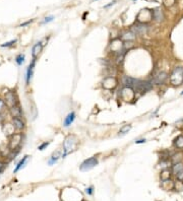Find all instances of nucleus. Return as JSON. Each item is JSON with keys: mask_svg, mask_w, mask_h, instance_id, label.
Masks as SVG:
<instances>
[{"mask_svg": "<svg viewBox=\"0 0 183 201\" xmlns=\"http://www.w3.org/2000/svg\"><path fill=\"white\" fill-rule=\"evenodd\" d=\"M75 146H76V138L72 135L66 137L63 142V154H61V157H65L70 151L74 149Z\"/></svg>", "mask_w": 183, "mask_h": 201, "instance_id": "1", "label": "nucleus"}, {"mask_svg": "<svg viewBox=\"0 0 183 201\" xmlns=\"http://www.w3.org/2000/svg\"><path fill=\"white\" fill-rule=\"evenodd\" d=\"M170 82L173 85H181L183 83V67L178 66L174 68L170 75Z\"/></svg>", "mask_w": 183, "mask_h": 201, "instance_id": "2", "label": "nucleus"}, {"mask_svg": "<svg viewBox=\"0 0 183 201\" xmlns=\"http://www.w3.org/2000/svg\"><path fill=\"white\" fill-rule=\"evenodd\" d=\"M153 88V81L148 80H138L134 90L140 93H145L150 91Z\"/></svg>", "mask_w": 183, "mask_h": 201, "instance_id": "3", "label": "nucleus"}, {"mask_svg": "<svg viewBox=\"0 0 183 201\" xmlns=\"http://www.w3.org/2000/svg\"><path fill=\"white\" fill-rule=\"evenodd\" d=\"M98 164V159L95 156H92L90 159H86L81 163V164L79 166V170L82 172H88V171L92 170L93 168H95Z\"/></svg>", "mask_w": 183, "mask_h": 201, "instance_id": "4", "label": "nucleus"}, {"mask_svg": "<svg viewBox=\"0 0 183 201\" xmlns=\"http://www.w3.org/2000/svg\"><path fill=\"white\" fill-rule=\"evenodd\" d=\"M137 17H141L140 19H138L139 24H145L153 18V11H150L148 9H143L137 14Z\"/></svg>", "mask_w": 183, "mask_h": 201, "instance_id": "5", "label": "nucleus"}, {"mask_svg": "<svg viewBox=\"0 0 183 201\" xmlns=\"http://www.w3.org/2000/svg\"><path fill=\"white\" fill-rule=\"evenodd\" d=\"M5 102H6V105H7L9 108L17 106V98L15 93H13V91H9V93H6L5 95Z\"/></svg>", "mask_w": 183, "mask_h": 201, "instance_id": "6", "label": "nucleus"}, {"mask_svg": "<svg viewBox=\"0 0 183 201\" xmlns=\"http://www.w3.org/2000/svg\"><path fill=\"white\" fill-rule=\"evenodd\" d=\"M167 78H168V74H167L166 72H164V71L158 72L154 76V78H153V83L163 84L164 82L167 80Z\"/></svg>", "mask_w": 183, "mask_h": 201, "instance_id": "7", "label": "nucleus"}, {"mask_svg": "<svg viewBox=\"0 0 183 201\" xmlns=\"http://www.w3.org/2000/svg\"><path fill=\"white\" fill-rule=\"evenodd\" d=\"M148 31V27L145 26L143 24H138L136 26L131 27V32L134 35H145Z\"/></svg>", "mask_w": 183, "mask_h": 201, "instance_id": "8", "label": "nucleus"}, {"mask_svg": "<svg viewBox=\"0 0 183 201\" xmlns=\"http://www.w3.org/2000/svg\"><path fill=\"white\" fill-rule=\"evenodd\" d=\"M35 64H36V59L33 58V61H32L31 64L27 66V75H26V83L27 84L30 83V81H31L32 77H33L34 67H35Z\"/></svg>", "mask_w": 183, "mask_h": 201, "instance_id": "9", "label": "nucleus"}, {"mask_svg": "<svg viewBox=\"0 0 183 201\" xmlns=\"http://www.w3.org/2000/svg\"><path fill=\"white\" fill-rule=\"evenodd\" d=\"M139 79L133 78V77H130V76H125L123 78V84H124L126 88H134L135 85L137 84Z\"/></svg>", "mask_w": 183, "mask_h": 201, "instance_id": "10", "label": "nucleus"}, {"mask_svg": "<svg viewBox=\"0 0 183 201\" xmlns=\"http://www.w3.org/2000/svg\"><path fill=\"white\" fill-rule=\"evenodd\" d=\"M22 141V134H13L10 139V148L11 149H15L18 145L20 144Z\"/></svg>", "mask_w": 183, "mask_h": 201, "instance_id": "11", "label": "nucleus"}, {"mask_svg": "<svg viewBox=\"0 0 183 201\" xmlns=\"http://www.w3.org/2000/svg\"><path fill=\"white\" fill-rule=\"evenodd\" d=\"M74 120H75V113L74 112H71V113L68 114V115L65 117V119H64L63 126L64 127H69L70 125L74 122Z\"/></svg>", "mask_w": 183, "mask_h": 201, "instance_id": "12", "label": "nucleus"}, {"mask_svg": "<svg viewBox=\"0 0 183 201\" xmlns=\"http://www.w3.org/2000/svg\"><path fill=\"white\" fill-rule=\"evenodd\" d=\"M9 113H10V115L15 118H20L22 116V110H20L19 107L17 106H14V107H11L10 109H9Z\"/></svg>", "mask_w": 183, "mask_h": 201, "instance_id": "13", "label": "nucleus"}, {"mask_svg": "<svg viewBox=\"0 0 183 201\" xmlns=\"http://www.w3.org/2000/svg\"><path fill=\"white\" fill-rule=\"evenodd\" d=\"M12 123H13V127L17 130H22L24 128V122L20 118H12Z\"/></svg>", "mask_w": 183, "mask_h": 201, "instance_id": "14", "label": "nucleus"}, {"mask_svg": "<svg viewBox=\"0 0 183 201\" xmlns=\"http://www.w3.org/2000/svg\"><path fill=\"white\" fill-rule=\"evenodd\" d=\"M42 48H43V45L41 42H39V43H37V44L34 45L33 49H32V55H33V58L36 59V57L40 54L41 51H42Z\"/></svg>", "mask_w": 183, "mask_h": 201, "instance_id": "15", "label": "nucleus"}, {"mask_svg": "<svg viewBox=\"0 0 183 201\" xmlns=\"http://www.w3.org/2000/svg\"><path fill=\"white\" fill-rule=\"evenodd\" d=\"M27 159H29V155H26V156L22 157V159L19 161V163H17V167H15L14 170H13V173H17L18 171L20 170V169L24 168V164H26V163H27Z\"/></svg>", "mask_w": 183, "mask_h": 201, "instance_id": "16", "label": "nucleus"}, {"mask_svg": "<svg viewBox=\"0 0 183 201\" xmlns=\"http://www.w3.org/2000/svg\"><path fill=\"white\" fill-rule=\"evenodd\" d=\"M173 144L176 148H178V149H182L183 148V135H179L176 137V138L174 139Z\"/></svg>", "mask_w": 183, "mask_h": 201, "instance_id": "17", "label": "nucleus"}, {"mask_svg": "<svg viewBox=\"0 0 183 201\" xmlns=\"http://www.w3.org/2000/svg\"><path fill=\"white\" fill-rule=\"evenodd\" d=\"M153 18L158 22H161L163 19V13H162V10L160 8H156L154 11H153Z\"/></svg>", "mask_w": 183, "mask_h": 201, "instance_id": "18", "label": "nucleus"}, {"mask_svg": "<svg viewBox=\"0 0 183 201\" xmlns=\"http://www.w3.org/2000/svg\"><path fill=\"white\" fill-rule=\"evenodd\" d=\"M181 171H183V163H177V164H174L173 167H172V173L174 175H177V174H179Z\"/></svg>", "mask_w": 183, "mask_h": 201, "instance_id": "19", "label": "nucleus"}, {"mask_svg": "<svg viewBox=\"0 0 183 201\" xmlns=\"http://www.w3.org/2000/svg\"><path fill=\"white\" fill-rule=\"evenodd\" d=\"M122 39H123V40H125V41H128V42H131V41H133L134 39H135V35H134V34L130 31V32H127V33L123 34Z\"/></svg>", "mask_w": 183, "mask_h": 201, "instance_id": "20", "label": "nucleus"}, {"mask_svg": "<svg viewBox=\"0 0 183 201\" xmlns=\"http://www.w3.org/2000/svg\"><path fill=\"white\" fill-rule=\"evenodd\" d=\"M59 157H61L60 152L57 151L56 154H54L51 157H50V159L48 161V164H49V166H52V164H54L55 163H57V161L59 159Z\"/></svg>", "mask_w": 183, "mask_h": 201, "instance_id": "21", "label": "nucleus"}, {"mask_svg": "<svg viewBox=\"0 0 183 201\" xmlns=\"http://www.w3.org/2000/svg\"><path fill=\"white\" fill-rule=\"evenodd\" d=\"M170 176H171V171L164 170L163 172L161 173V176H160L161 181L164 182V181H168V180H170Z\"/></svg>", "mask_w": 183, "mask_h": 201, "instance_id": "22", "label": "nucleus"}, {"mask_svg": "<svg viewBox=\"0 0 183 201\" xmlns=\"http://www.w3.org/2000/svg\"><path fill=\"white\" fill-rule=\"evenodd\" d=\"M130 129H131V125L130 124L124 125V126H122L120 128V130H119V135H125V134L130 131Z\"/></svg>", "mask_w": 183, "mask_h": 201, "instance_id": "23", "label": "nucleus"}, {"mask_svg": "<svg viewBox=\"0 0 183 201\" xmlns=\"http://www.w3.org/2000/svg\"><path fill=\"white\" fill-rule=\"evenodd\" d=\"M24 59H26V55L24 54H18L17 57H15V62L18 66H20L22 63L24 62Z\"/></svg>", "mask_w": 183, "mask_h": 201, "instance_id": "24", "label": "nucleus"}, {"mask_svg": "<svg viewBox=\"0 0 183 201\" xmlns=\"http://www.w3.org/2000/svg\"><path fill=\"white\" fill-rule=\"evenodd\" d=\"M182 159V154H180V152H178V154H174L172 156V162L173 164H177V163H180V161H181Z\"/></svg>", "mask_w": 183, "mask_h": 201, "instance_id": "25", "label": "nucleus"}, {"mask_svg": "<svg viewBox=\"0 0 183 201\" xmlns=\"http://www.w3.org/2000/svg\"><path fill=\"white\" fill-rule=\"evenodd\" d=\"M17 39L15 40H11V41H9V42H6V43H4V44H2L1 45V47H10V46H12L13 44H15L17 43Z\"/></svg>", "mask_w": 183, "mask_h": 201, "instance_id": "26", "label": "nucleus"}, {"mask_svg": "<svg viewBox=\"0 0 183 201\" xmlns=\"http://www.w3.org/2000/svg\"><path fill=\"white\" fill-rule=\"evenodd\" d=\"M166 6H172L175 3V0H163Z\"/></svg>", "mask_w": 183, "mask_h": 201, "instance_id": "27", "label": "nucleus"}, {"mask_svg": "<svg viewBox=\"0 0 183 201\" xmlns=\"http://www.w3.org/2000/svg\"><path fill=\"white\" fill-rule=\"evenodd\" d=\"M50 144V142H44V143H42L41 145H39V147H38V149L39 150H44L46 147H47L48 145Z\"/></svg>", "mask_w": 183, "mask_h": 201, "instance_id": "28", "label": "nucleus"}, {"mask_svg": "<svg viewBox=\"0 0 183 201\" xmlns=\"http://www.w3.org/2000/svg\"><path fill=\"white\" fill-rule=\"evenodd\" d=\"M176 177H177V179L179 180V181L183 182V171H181L179 174H177V175H176Z\"/></svg>", "mask_w": 183, "mask_h": 201, "instance_id": "29", "label": "nucleus"}, {"mask_svg": "<svg viewBox=\"0 0 183 201\" xmlns=\"http://www.w3.org/2000/svg\"><path fill=\"white\" fill-rule=\"evenodd\" d=\"M53 17H45V19H44V22H43V24H47V22H52L53 20Z\"/></svg>", "mask_w": 183, "mask_h": 201, "instance_id": "30", "label": "nucleus"}, {"mask_svg": "<svg viewBox=\"0 0 183 201\" xmlns=\"http://www.w3.org/2000/svg\"><path fill=\"white\" fill-rule=\"evenodd\" d=\"M93 187H90V188H86V194H89V195H92L93 194Z\"/></svg>", "mask_w": 183, "mask_h": 201, "instance_id": "31", "label": "nucleus"}, {"mask_svg": "<svg viewBox=\"0 0 183 201\" xmlns=\"http://www.w3.org/2000/svg\"><path fill=\"white\" fill-rule=\"evenodd\" d=\"M4 106H5V103H4V100H1L0 99V112L2 111V110H3V108H4Z\"/></svg>", "mask_w": 183, "mask_h": 201, "instance_id": "32", "label": "nucleus"}, {"mask_svg": "<svg viewBox=\"0 0 183 201\" xmlns=\"http://www.w3.org/2000/svg\"><path fill=\"white\" fill-rule=\"evenodd\" d=\"M4 168H5V164L2 163V162H0V174H1L2 172H3Z\"/></svg>", "mask_w": 183, "mask_h": 201, "instance_id": "33", "label": "nucleus"}, {"mask_svg": "<svg viewBox=\"0 0 183 201\" xmlns=\"http://www.w3.org/2000/svg\"><path fill=\"white\" fill-rule=\"evenodd\" d=\"M146 141V139H139V140L135 141V143H136V144H139V143H145Z\"/></svg>", "mask_w": 183, "mask_h": 201, "instance_id": "34", "label": "nucleus"}, {"mask_svg": "<svg viewBox=\"0 0 183 201\" xmlns=\"http://www.w3.org/2000/svg\"><path fill=\"white\" fill-rule=\"evenodd\" d=\"M181 95H183V91H182V93H181Z\"/></svg>", "mask_w": 183, "mask_h": 201, "instance_id": "35", "label": "nucleus"}, {"mask_svg": "<svg viewBox=\"0 0 183 201\" xmlns=\"http://www.w3.org/2000/svg\"><path fill=\"white\" fill-rule=\"evenodd\" d=\"M133 1H136V0H133Z\"/></svg>", "mask_w": 183, "mask_h": 201, "instance_id": "36", "label": "nucleus"}]
</instances>
